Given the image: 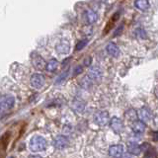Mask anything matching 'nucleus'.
Segmentation results:
<instances>
[{
  "label": "nucleus",
  "instance_id": "1",
  "mask_svg": "<svg viewBox=\"0 0 158 158\" xmlns=\"http://www.w3.org/2000/svg\"><path fill=\"white\" fill-rule=\"evenodd\" d=\"M29 147L33 152H41L47 149L48 142L44 137L41 135H35L30 139Z\"/></svg>",
  "mask_w": 158,
  "mask_h": 158
},
{
  "label": "nucleus",
  "instance_id": "2",
  "mask_svg": "<svg viewBox=\"0 0 158 158\" xmlns=\"http://www.w3.org/2000/svg\"><path fill=\"white\" fill-rule=\"evenodd\" d=\"M94 120L95 123L98 126L104 127L108 125L110 123V117H109V113L106 111H101L95 114V117H94Z\"/></svg>",
  "mask_w": 158,
  "mask_h": 158
},
{
  "label": "nucleus",
  "instance_id": "3",
  "mask_svg": "<svg viewBox=\"0 0 158 158\" xmlns=\"http://www.w3.org/2000/svg\"><path fill=\"white\" fill-rule=\"evenodd\" d=\"M31 86L35 89H41L44 85V77L41 73H34L30 79Z\"/></svg>",
  "mask_w": 158,
  "mask_h": 158
},
{
  "label": "nucleus",
  "instance_id": "4",
  "mask_svg": "<svg viewBox=\"0 0 158 158\" xmlns=\"http://www.w3.org/2000/svg\"><path fill=\"white\" fill-rule=\"evenodd\" d=\"M56 52L58 54H62V56L68 54L69 52H70V44L66 40H61L56 46Z\"/></svg>",
  "mask_w": 158,
  "mask_h": 158
},
{
  "label": "nucleus",
  "instance_id": "5",
  "mask_svg": "<svg viewBox=\"0 0 158 158\" xmlns=\"http://www.w3.org/2000/svg\"><path fill=\"white\" fill-rule=\"evenodd\" d=\"M53 145L57 149H64L66 148L69 144V141L67 139V137H65L64 135H57L52 141Z\"/></svg>",
  "mask_w": 158,
  "mask_h": 158
},
{
  "label": "nucleus",
  "instance_id": "6",
  "mask_svg": "<svg viewBox=\"0 0 158 158\" xmlns=\"http://www.w3.org/2000/svg\"><path fill=\"white\" fill-rule=\"evenodd\" d=\"M110 127L116 133H121L123 130V123L121 118L114 117L110 120Z\"/></svg>",
  "mask_w": 158,
  "mask_h": 158
},
{
  "label": "nucleus",
  "instance_id": "7",
  "mask_svg": "<svg viewBox=\"0 0 158 158\" xmlns=\"http://www.w3.org/2000/svg\"><path fill=\"white\" fill-rule=\"evenodd\" d=\"M123 154V146L122 144H115L109 148V155L113 158H120Z\"/></svg>",
  "mask_w": 158,
  "mask_h": 158
},
{
  "label": "nucleus",
  "instance_id": "8",
  "mask_svg": "<svg viewBox=\"0 0 158 158\" xmlns=\"http://www.w3.org/2000/svg\"><path fill=\"white\" fill-rule=\"evenodd\" d=\"M141 151H144V158H154L156 156L155 148L151 146L149 143H143L140 145Z\"/></svg>",
  "mask_w": 158,
  "mask_h": 158
},
{
  "label": "nucleus",
  "instance_id": "9",
  "mask_svg": "<svg viewBox=\"0 0 158 158\" xmlns=\"http://www.w3.org/2000/svg\"><path fill=\"white\" fill-rule=\"evenodd\" d=\"M0 103H1V107H2V110L3 112L9 110L14 107L15 105V99L13 96H5L3 97L1 100H0Z\"/></svg>",
  "mask_w": 158,
  "mask_h": 158
},
{
  "label": "nucleus",
  "instance_id": "10",
  "mask_svg": "<svg viewBox=\"0 0 158 158\" xmlns=\"http://www.w3.org/2000/svg\"><path fill=\"white\" fill-rule=\"evenodd\" d=\"M137 118H139V120L143 123H148L151 120V113L147 108H140L137 112Z\"/></svg>",
  "mask_w": 158,
  "mask_h": 158
},
{
  "label": "nucleus",
  "instance_id": "11",
  "mask_svg": "<svg viewBox=\"0 0 158 158\" xmlns=\"http://www.w3.org/2000/svg\"><path fill=\"white\" fill-rule=\"evenodd\" d=\"M145 123L141 122L140 120H135L133 121L131 123V130L135 133H137V135H140L143 131H145Z\"/></svg>",
  "mask_w": 158,
  "mask_h": 158
},
{
  "label": "nucleus",
  "instance_id": "12",
  "mask_svg": "<svg viewBox=\"0 0 158 158\" xmlns=\"http://www.w3.org/2000/svg\"><path fill=\"white\" fill-rule=\"evenodd\" d=\"M102 76V70L100 67L98 66H93L89 69L88 71V78L90 80H98Z\"/></svg>",
  "mask_w": 158,
  "mask_h": 158
},
{
  "label": "nucleus",
  "instance_id": "13",
  "mask_svg": "<svg viewBox=\"0 0 158 158\" xmlns=\"http://www.w3.org/2000/svg\"><path fill=\"white\" fill-rule=\"evenodd\" d=\"M106 52L109 56H111L113 57H118L120 56V48L114 43H109L106 47Z\"/></svg>",
  "mask_w": 158,
  "mask_h": 158
},
{
  "label": "nucleus",
  "instance_id": "14",
  "mask_svg": "<svg viewBox=\"0 0 158 158\" xmlns=\"http://www.w3.org/2000/svg\"><path fill=\"white\" fill-rule=\"evenodd\" d=\"M32 63L34 67L38 69V70H43V69L46 68V61L41 56H36L35 57L32 58Z\"/></svg>",
  "mask_w": 158,
  "mask_h": 158
},
{
  "label": "nucleus",
  "instance_id": "15",
  "mask_svg": "<svg viewBox=\"0 0 158 158\" xmlns=\"http://www.w3.org/2000/svg\"><path fill=\"white\" fill-rule=\"evenodd\" d=\"M127 151L132 155H139L141 153L140 145H138L135 142H130L127 144Z\"/></svg>",
  "mask_w": 158,
  "mask_h": 158
},
{
  "label": "nucleus",
  "instance_id": "16",
  "mask_svg": "<svg viewBox=\"0 0 158 158\" xmlns=\"http://www.w3.org/2000/svg\"><path fill=\"white\" fill-rule=\"evenodd\" d=\"M135 6L138 9L140 10V11H147L148 9L150 7V4H149V1L148 0H135Z\"/></svg>",
  "mask_w": 158,
  "mask_h": 158
},
{
  "label": "nucleus",
  "instance_id": "17",
  "mask_svg": "<svg viewBox=\"0 0 158 158\" xmlns=\"http://www.w3.org/2000/svg\"><path fill=\"white\" fill-rule=\"evenodd\" d=\"M85 17H86V21L89 24H94L97 20H98V15L95 11H93L91 9H88L86 13H85Z\"/></svg>",
  "mask_w": 158,
  "mask_h": 158
},
{
  "label": "nucleus",
  "instance_id": "18",
  "mask_svg": "<svg viewBox=\"0 0 158 158\" xmlns=\"http://www.w3.org/2000/svg\"><path fill=\"white\" fill-rule=\"evenodd\" d=\"M58 67V61L56 58H52L51 60H48L46 64V69L48 72H53L56 71Z\"/></svg>",
  "mask_w": 158,
  "mask_h": 158
},
{
  "label": "nucleus",
  "instance_id": "19",
  "mask_svg": "<svg viewBox=\"0 0 158 158\" xmlns=\"http://www.w3.org/2000/svg\"><path fill=\"white\" fill-rule=\"evenodd\" d=\"M126 117H127V118H128V120H131L132 122L133 121H135L136 120V118H137V113H136V111H135V110H128L127 113H126Z\"/></svg>",
  "mask_w": 158,
  "mask_h": 158
},
{
  "label": "nucleus",
  "instance_id": "20",
  "mask_svg": "<svg viewBox=\"0 0 158 158\" xmlns=\"http://www.w3.org/2000/svg\"><path fill=\"white\" fill-rule=\"evenodd\" d=\"M87 43H88L87 40H82V41L78 42L77 44H76V47H75V49H76V51H78V52L81 51V49H83V48H85Z\"/></svg>",
  "mask_w": 158,
  "mask_h": 158
},
{
  "label": "nucleus",
  "instance_id": "21",
  "mask_svg": "<svg viewBox=\"0 0 158 158\" xmlns=\"http://www.w3.org/2000/svg\"><path fill=\"white\" fill-rule=\"evenodd\" d=\"M152 138L154 141H158V131L152 132Z\"/></svg>",
  "mask_w": 158,
  "mask_h": 158
},
{
  "label": "nucleus",
  "instance_id": "22",
  "mask_svg": "<svg viewBox=\"0 0 158 158\" xmlns=\"http://www.w3.org/2000/svg\"><path fill=\"white\" fill-rule=\"evenodd\" d=\"M82 71V67L81 66H78V67H76V69H75V74H79Z\"/></svg>",
  "mask_w": 158,
  "mask_h": 158
},
{
  "label": "nucleus",
  "instance_id": "23",
  "mask_svg": "<svg viewBox=\"0 0 158 158\" xmlns=\"http://www.w3.org/2000/svg\"><path fill=\"white\" fill-rule=\"evenodd\" d=\"M154 95H155V97L158 99V85L155 87V89H154Z\"/></svg>",
  "mask_w": 158,
  "mask_h": 158
},
{
  "label": "nucleus",
  "instance_id": "24",
  "mask_svg": "<svg viewBox=\"0 0 158 158\" xmlns=\"http://www.w3.org/2000/svg\"><path fill=\"white\" fill-rule=\"evenodd\" d=\"M30 158H42V157L39 155H32V156H30Z\"/></svg>",
  "mask_w": 158,
  "mask_h": 158
},
{
  "label": "nucleus",
  "instance_id": "25",
  "mask_svg": "<svg viewBox=\"0 0 158 158\" xmlns=\"http://www.w3.org/2000/svg\"><path fill=\"white\" fill-rule=\"evenodd\" d=\"M3 110H2V107H1V103H0V113H2Z\"/></svg>",
  "mask_w": 158,
  "mask_h": 158
},
{
  "label": "nucleus",
  "instance_id": "26",
  "mask_svg": "<svg viewBox=\"0 0 158 158\" xmlns=\"http://www.w3.org/2000/svg\"><path fill=\"white\" fill-rule=\"evenodd\" d=\"M9 158H13V157H9Z\"/></svg>",
  "mask_w": 158,
  "mask_h": 158
}]
</instances>
